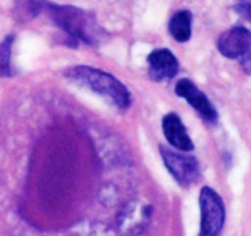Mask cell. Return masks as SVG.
I'll return each instance as SVG.
<instances>
[{"mask_svg":"<svg viewBox=\"0 0 251 236\" xmlns=\"http://www.w3.org/2000/svg\"><path fill=\"white\" fill-rule=\"evenodd\" d=\"M42 13L76 42L80 41L90 46H99L106 40V32L90 11L72 5H58L45 0Z\"/></svg>","mask_w":251,"mask_h":236,"instance_id":"cell-1","label":"cell"},{"mask_svg":"<svg viewBox=\"0 0 251 236\" xmlns=\"http://www.w3.org/2000/svg\"><path fill=\"white\" fill-rule=\"evenodd\" d=\"M64 76L75 85L102 96L118 110H127L131 106L132 96L127 86L102 69L90 66H75L66 69Z\"/></svg>","mask_w":251,"mask_h":236,"instance_id":"cell-2","label":"cell"},{"mask_svg":"<svg viewBox=\"0 0 251 236\" xmlns=\"http://www.w3.org/2000/svg\"><path fill=\"white\" fill-rule=\"evenodd\" d=\"M201 224L199 236H219L226 221V207L222 197L209 186L200 192Z\"/></svg>","mask_w":251,"mask_h":236,"instance_id":"cell-3","label":"cell"},{"mask_svg":"<svg viewBox=\"0 0 251 236\" xmlns=\"http://www.w3.org/2000/svg\"><path fill=\"white\" fill-rule=\"evenodd\" d=\"M217 47L222 55L235 59L246 74L251 75V31L236 26L222 33Z\"/></svg>","mask_w":251,"mask_h":236,"instance_id":"cell-4","label":"cell"},{"mask_svg":"<svg viewBox=\"0 0 251 236\" xmlns=\"http://www.w3.org/2000/svg\"><path fill=\"white\" fill-rule=\"evenodd\" d=\"M159 151L165 167L180 186L190 187L199 182L201 168L196 158L177 153L164 145H160Z\"/></svg>","mask_w":251,"mask_h":236,"instance_id":"cell-5","label":"cell"},{"mask_svg":"<svg viewBox=\"0 0 251 236\" xmlns=\"http://www.w3.org/2000/svg\"><path fill=\"white\" fill-rule=\"evenodd\" d=\"M151 216V206L142 201H131L120 211L118 230L122 236H143Z\"/></svg>","mask_w":251,"mask_h":236,"instance_id":"cell-6","label":"cell"},{"mask_svg":"<svg viewBox=\"0 0 251 236\" xmlns=\"http://www.w3.org/2000/svg\"><path fill=\"white\" fill-rule=\"evenodd\" d=\"M175 93L178 97L183 98L197 113L209 123H214L218 119V112L212 105L206 94L199 89V86L187 78L180 79L176 83Z\"/></svg>","mask_w":251,"mask_h":236,"instance_id":"cell-7","label":"cell"},{"mask_svg":"<svg viewBox=\"0 0 251 236\" xmlns=\"http://www.w3.org/2000/svg\"><path fill=\"white\" fill-rule=\"evenodd\" d=\"M149 76L155 81H169L178 73V61L168 48H158L148 55Z\"/></svg>","mask_w":251,"mask_h":236,"instance_id":"cell-8","label":"cell"},{"mask_svg":"<svg viewBox=\"0 0 251 236\" xmlns=\"http://www.w3.org/2000/svg\"><path fill=\"white\" fill-rule=\"evenodd\" d=\"M161 128H163L164 137L168 143L176 150L183 151V153L194 150L195 144L190 134L187 133L185 124L181 121L180 116L174 112L164 116L161 121Z\"/></svg>","mask_w":251,"mask_h":236,"instance_id":"cell-9","label":"cell"},{"mask_svg":"<svg viewBox=\"0 0 251 236\" xmlns=\"http://www.w3.org/2000/svg\"><path fill=\"white\" fill-rule=\"evenodd\" d=\"M169 32L178 43L187 42L192 35V13L187 9H181L171 16L169 21Z\"/></svg>","mask_w":251,"mask_h":236,"instance_id":"cell-10","label":"cell"},{"mask_svg":"<svg viewBox=\"0 0 251 236\" xmlns=\"http://www.w3.org/2000/svg\"><path fill=\"white\" fill-rule=\"evenodd\" d=\"M43 1L45 0H18L14 9V16L16 21L27 23L33 20L36 16L42 13Z\"/></svg>","mask_w":251,"mask_h":236,"instance_id":"cell-11","label":"cell"},{"mask_svg":"<svg viewBox=\"0 0 251 236\" xmlns=\"http://www.w3.org/2000/svg\"><path fill=\"white\" fill-rule=\"evenodd\" d=\"M14 36H6L0 42V78H8L13 74L11 69V47Z\"/></svg>","mask_w":251,"mask_h":236,"instance_id":"cell-12","label":"cell"},{"mask_svg":"<svg viewBox=\"0 0 251 236\" xmlns=\"http://www.w3.org/2000/svg\"><path fill=\"white\" fill-rule=\"evenodd\" d=\"M233 9L241 19L251 23V3H248V1H241V3L234 5Z\"/></svg>","mask_w":251,"mask_h":236,"instance_id":"cell-13","label":"cell"},{"mask_svg":"<svg viewBox=\"0 0 251 236\" xmlns=\"http://www.w3.org/2000/svg\"><path fill=\"white\" fill-rule=\"evenodd\" d=\"M243 1H245V0H243Z\"/></svg>","mask_w":251,"mask_h":236,"instance_id":"cell-14","label":"cell"}]
</instances>
